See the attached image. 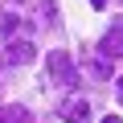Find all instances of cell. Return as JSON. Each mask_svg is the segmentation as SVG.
Returning a JSON list of instances; mask_svg holds the SVG:
<instances>
[{"label": "cell", "instance_id": "6da1fadb", "mask_svg": "<svg viewBox=\"0 0 123 123\" xmlns=\"http://www.w3.org/2000/svg\"><path fill=\"white\" fill-rule=\"evenodd\" d=\"M45 78H49L53 86H74V82H78V70H74V62H70V53H62V49H53V53L45 57Z\"/></svg>", "mask_w": 123, "mask_h": 123}, {"label": "cell", "instance_id": "52a82bcc", "mask_svg": "<svg viewBox=\"0 0 123 123\" xmlns=\"http://www.w3.org/2000/svg\"><path fill=\"white\" fill-rule=\"evenodd\" d=\"M103 123H123V119H119V115H107V119H103Z\"/></svg>", "mask_w": 123, "mask_h": 123}, {"label": "cell", "instance_id": "9c48e42d", "mask_svg": "<svg viewBox=\"0 0 123 123\" xmlns=\"http://www.w3.org/2000/svg\"><path fill=\"white\" fill-rule=\"evenodd\" d=\"M12 4H21V0H12Z\"/></svg>", "mask_w": 123, "mask_h": 123}, {"label": "cell", "instance_id": "8992f818", "mask_svg": "<svg viewBox=\"0 0 123 123\" xmlns=\"http://www.w3.org/2000/svg\"><path fill=\"white\" fill-rule=\"evenodd\" d=\"M86 70L94 78H111V66H107V62H86Z\"/></svg>", "mask_w": 123, "mask_h": 123}, {"label": "cell", "instance_id": "3957f363", "mask_svg": "<svg viewBox=\"0 0 123 123\" xmlns=\"http://www.w3.org/2000/svg\"><path fill=\"white\" fill-rule=\"evenodd\" d=\"M98 53H103V62H111V57H123V21L98 41Z\"/></svg>", "mask_w": 123, "mask_h": 123}, {"label": "cell", "instance_id": "ba28073f", "mask_svg": "<svg viewBox=\"0 0 123 123\" xmlns=\"http://www.w3.org/2000/svg\"><path fill=\"white\" fill-rule=\"evenodd\" d=\"M90 4H94V8H103V4H107V0H90Z\"/></svg>", "mask_w": 123, "mask_h": 123}, {"label": "cell", "instance_id": "7a4b0ae2", "mask_svg": "<svg viewBox=\"0 0 123 123\" xmlns=\"http://www.w3.org/2000/svg\"><path fill=\"white\" fill-rule=\"evenodd\" d=\"M57 115L66 119V123H90V103H86V98H78V94H70V98H62Z\"/></svg>", "mask_w": 123, "mask_h": 123}, {"label": "cell", "instance_id": "5b68a950", "mask_svg": "<svg viewBox=\"0 0 123 123\" xmlns=\"http://www.w3.org/2000/svg\"><path fill=\"white\" fill-rule=\"evenodd\" d=\"M0 123H33L25 107H0Z\"/></svg>", "mask_w": 123, "mask_h": 123}, {"label": "cell", "instance_id": "277c9868", "mask_svg": "<svg viewBox=\"0 0 123 123\" xmlns=\"http://www.w3.org/2000/svg\"><path fill=\"white\" fill-rule=\"evenodd\" d=\"M4 57L12 62V66H29V62L37 57V49H33V41H8V49H4Z\"/></svg>", "mask_w": 123, "mask_h": 123}]
</instances>
